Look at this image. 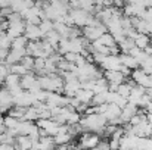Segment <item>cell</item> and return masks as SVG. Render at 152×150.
<instances>
[{
  "label": "cell",
  "mask_w": 152,
  "mask_h": 150,
  "mask_svg": "<svg viewBox=\"0 0 152 150\" xmlns=\"http://www.w3.org/2000/svg\"><path fill=\"white\" fill-rule=\"evenodd\" d=\"M80 124L84 128V131H92V133L102 134L103 130H105V125L108 124V119L103 113L95 112V113H87L84 118L81 116Z\"/></svg>",
  "instance_id": "cell-1"
},
{
  "label": "cell",
  "mask_w": 152,
  "mask_h": 150,
  "mask_svg": "<svg viewBox=\"0 0 152 150\" xmlns=\"http://www.w3.org/2000/svg\"><path fill=\"white\" fill-rule=\"evenodd\" d=\"M80 143L77 144L78 149H96V146L101 141V134L92 133V131H84L80 134Z\"/></svg>",
  "instance_id": "cell-2"
},
{
  "label": "cell",
  "mask_w": 152,
  "mask_h": 150,
  "mask_svg": "<svg viewBox=\"0 0 152 150\" xmlns=\"http://www.w3.org/2000/svg\"><path fill=\"white\" fill-rule=\"evenodd\" d=\"M106 31H108L106 24L101 22L99 25H86V27L83 28V36H84L89 41H95V40H98V38L101 37L103 33H106Z\"/></svg>",
  "instance_id": "cell-3"
},
{
  "label": "cell",
  "mask_w": 152,
  "mask_h": 150,
  "mask_svg": "<svg viewBox=\"0 0 152 150\" xmlns=\"http://www.w3.org/2000/svg\"><path fill=\"white\" fill-rule=\"evenodd\" d=\"M68 13L72 16L74 24H75L77 27L84 28V27L87 25V19H89L90 12H87V10H84V9H81V7H71Z\"/></svg>",
  "instance_id": "cell-4"
},
{
  "label": "cell",
  "mask_w": 152,
  "mask_h": 150,
  "mask_svg": "<svg viewBox=\"0 0 152 150\" xmlns=\"http://www.w3.org/2000/svg\"><path fill=\"white\" fill-rule=\"evenodd\" d=\"M102 69H115V71H120L121 69V66H123V63H121V57H120V54H106L105 56V59H103V62H102L101 65Z\"/></svg>",
  "instance_id": "cell-5"
},
{
  "label": "cell",
  "mask_w": 152,
  "mask_h": 150,
  "mask_svg": "<svg viewBox=\"0 0 152 150\" xmlns=\"http://www.w3.org/2000/svg\"><path fill=\"white\" fill-rule=\"evenodd\" d=\"M25 27H27V22L22 19V21H18V22H9V28H7V36L13 40L15 37L18 36H24L25 33Z\"/></svg>",
  "instance_id": "cell-6"
},
{
  "label": "cell",
  "mask_w": 152,
  "mask_h": 150,
  "mask_svg": "<svg viewBox=\"0 0 152 150\" xmlns=\"http://www.w3.org/2000/svg\"><path fill=\"white\" fill-rule=\"evenodd\" d=\"M24 36H25L30 41H37V40L45 38V34L42 33L40 27H39V25H34V24H27Z\"/></svg>",
  "instance_id": "cell-7"
},
{
  "label": "cell",
  "mask_w": 152,
  "mask_h": 150,
  "mask_svg": "<svg viewBox=\"0 0 152 150\" xmlns=\"http://www.w3.org/2000/svg\"><path fill=\"white\" fill-rule=\"evenodd\" d=\"M130 77L133 78V81H134L136 84H140V86H143V87H146V88L149 87V74H146L140 66L136 68V69H133Z\"/></svg>",
  "instance_id": "cell-8"
},
{
  "label": "cell",
  "mask_w": 152,
  "mask_h": 150,
  "mask_svg": "<svg viewBox=\"0 0 152 150\" xmlns=\"http://www.w3.org/2000/svg\"><path fill=\"white\" fill-rule=\"evenodd\" d=\"M28 54L27 53V47H22V49H10L7 56H6V63L9 65H13V63H18L22 60V57Z\"/></svg>",
  "instance_id": "cell-9"
},
{
  "label": "cell",
  "mask_w": 152,
  "mask_h": 150,
  "mask_svg": "<svg viewBox=\"0 0 152 150\" xmlns=\"http://www.w3.org/2000/svg\"><path fill=\"white\" fill-rule=\"evenodd\" d=\"M80 88H81V81L77 78V80L65 81L62 93H64L65 96H68V97H74V96H75V93H77Z\"/></svg>",
  "instance_id": "cell-10"
},
{
  "label": "cell",
  "mask_w": 152,
  "mask_h": 150,
  "mask_svg": "<svg viewBox=\"0 0 152 150\" xmlns=\"http://www.w3.org/2000/svg\"><path fill=\"white\" fill-rule=\"evenodd\" d=\"M137 110H139V107H137L136 104H133V103H130V101H129V103L123 107L121 115H120V118H121V121H123V125H124V124H127V122H130L132 116H133L134 113H137Z\"/></svg>",
  "instance_id": "cell-11"
},
{
  "label": "cell",
  "mask_w": 152,
  "mask_h": 150,
  "mask_svg": "<svg viewBox=\"0 0 152 150\" xmlns=\"http://www.w3.org/2000/svg\"><path fill=\"white\" fill-rule=\"evenodd\" d=\"M133 131H134V134L139 136V137H151L152 124H149L148 119H146V121H143V122H140V124H137V125H133Z\"/></svg>",
  "instance_id": "cell-12"
},
{
  "label": "cell",
  "mask_w": 152,
  "mask_h": 150,
  "mask_svg": "<svg viewBox=\"0 0 152 150\" xmlns=\"http://www.w3.org/2000/svg\"><path fill=\"white\" fill-rule=\"evenodd\" d=\"M103 77L109 81V83H115V84H121L126 81V77L121 71H115V69H106L103 72Z\"/></svg>",
  "instance_id": "cell-13"
},
{
  "label": "cell",
  "mask_w": 152,
  "mask_h": 150,
  "mask_svg": "<svg viewBox=\"0 0 152 150\" xmlns=\"http://www.w3.org/2000/svg\"><path fill=\"white\" fill-rule=\"evenodd\" d=\"M121 110H123V107H120L117 103H108V107H106V110H105L103 115L106 116V119H108V122H109V121L118 118V116L121 115Z\"/></svg>",
  "instance_id": "cell-14"
},
{
  "label": "cell",
  "mask_w": 152,
  "mask_h": 150,
  "mask_svg": "<svg viewBox=\"0 0 152 150\" xmlns=\"http://www.w3.org/2000/svg\"><path fill=\"white\" fill-rule=\"evenodd\" d=\"M15 147L18 149H31L33 147V138L30 136H16L15 137Z\"/></svg>",
  "instance_id": "cell-15"
},
{
  "label": "cell",
  "mask_w": 152,
  "mask_h": 150,
  "mask_svg": "<svg viewBox=\"0 0 152 150\" xmlns=\"http://www.w3.org/2000/svg\"><path fill=\"white\" fill-rule=\"evenodd\" d=\"M93 96H95V91L93 90H89V88H80L77 93H75V97L80 100L81 103H92V100H93Z\"/></svg>",
  "instance_id": "cell-16"
},
{
  "label": "cell",
  "mask_w": 152,
  "mask_h": 150,
  "mask_svg": "<svg viewBox=\"0 0 152 150\" xmlns=\"http://www.w3.org/2000/svg\"><path fill=\"white\" fill-rule=\"evenodd\" d=\"M120 57H121V63L126 65V66H129L130 69H136V68L140 66V63L137 62V59L134 56L129 54V53H120Z\"/></svg>",
  "instance_id": "cell-17"
},
{
  "label": "cell",
  "mask_w": 152,
  "mask_h": 150,
  "mask_svg": "<svg viewBox=\"0 0 152 150\" xmlns=\"http://www.w3.org/2000/svg\"><path fill=\"white\" fill-rule=\"evenodd\" d=\"M134 44L140 49H145L146 46L151 44V37L149 34H145V33H139V36L134 38Z\"/></svg>",
  "instance_id": "cell-18"
},
{
  "label": "cell",
  "mask_w": 152,
  "mask_h": 150,
  "mask_svg": "<svg viewBox=\"0 0 152 150\" xmlns=\"http://www.w3.org/2000/svg\"><path fill=\"white\" fill-rule=\"evenodd\" d=\"M49 43H50L52 46L56 49V51H58V46H59V41H61V38H62V36L56 31V30H52L50 33H48L46 34V37H45Z\"/></svg>",
  "instance_id": "cell-19"
},
{
  "label": "cell",
  "mask_w": 152,
  "mask_h": 150,
  "mask_svg": "<svg viewBox=\"0 0 152 150\" xmlns=\"http://www.w3.org/2000/svg\"><path fill=\"white\" fill-rule=\"evenodd\" d=\"M53 140L56 143V147L61 146V144H65V143H71L72 141V136L69 133H61V134H56L53 136Z\"/></svg>",
  "instance_id": "cell-20"
},
{
  "label": "cell",
  "mask_w": 152,
  "mask_h": 150,
  "mask_svg": "<svg viewBox=\"0 0 152 150\" xmlns=\"http://www.w3.org/2000/svg\"><path fill=\"white\" fill-rule=\"evenodd\" d=\"M118 46H120L121 53H129V51L133 49L136 44H134V40H133V38H130V37H126L124 40H121V41L118 43Z\"/></svg>",
  "instance_id": "cell-21"
},
{
  "label": "cell",
  "mask_w": 152,
  "mask_h": 150,
  "mask_svg": "<svg viewBox=\"0 0 152 150\" xmlns=\"http://www.w3.org/2000/svg\"><path fill=\"white\" fill-rule=\"evenodd\" d=\"M21 83V77L18 75V74H13V72H9L7 75H6V78H4V87L6 88H9V87H12V86H16V84H19Z\"/></svg>",
  "instance_id": "cell-22"
},
{
  "label": "cell",
  "mask_w": 152,
  "mask_h": 150,
  "mask_svg": "<svg viewBox=\"0 0 152 150\" xmlns=\"http://www.w3.org/2000/svg\"><path fill=\"white\" fill-rule=\"evenodd\" d=\"M28 41H30V40H28L25 36H18V37H15V38L12 40L10 49H22V47H27Z\"/></svg>",
  "instance_id": "cell-23"
},
{
  "label": "cell",
  "mask_w": 152,
  "mask_h": 150,
  "mask_svg": "<svg viewBox=\"0 0 152 150\" xmlns=\"http://www.w3.org/2000/svg\"><path fill=\"white\" fill-rule=\"evenodd\" d=\"M24 119H28V121H34V122H36V121L39 119V109H37L34 104L28 106V107H27V110H25Z\"/></svg>",
  "instance_id": "cell-24"
},
{
  "label": "cell",
  "mask_w": 152,
  "mask_h": 150,
  "mask_svg": "<svg viewBox=\"0 0 152 150\" xmlns=\"http://www.w3.org/2000/svg\"><path fill=\"white\" fill-rule=\"evenodd\" d=\"M99 41H101L102 44H105V46H108V47H112V46H115L117 44V41H115V38H114V36L109 33V31H106V33H103L101 37L98 38Z\"/></svg>",
  "instance_id": "cell-25"
},
{
  "label": "cell",
  "mask_w": 152,
  "mask_h": 150,
  "mask_svg": "<svg viewBox=\"0 0 152 150\" xmlns=\"http://www.w3.org/2000/svg\"><path fill=\"white\" fill-rule=\"evenodd\" d=\"M136 149H151L152 150V137H137Z\"/></svg>",
  "instance_id": "cell-26"
},
{
  "label": "cell",
  "mask_w": 152,
  "mask_h": 150,
  "mask_svg": "<svg viewBox=\"0 0 152 150\" xmlns=\"http://www.w3.org/2000/svg\"><path fill=\"white\" fill-rule=\"evenodd\" d=\"M10 72H13V74H18L19 77H22V75H25L27 72H30V69H28L27 66H24V63L18 62V63H13V65H10Z\"/></svg>",
  "instance_id": "cell-27"
},
{
  "label": "cell",
  "mask_w": 152,
  "mask_h": 150,
  "mask_svg": "<svg viewBox=\"0 0 152 150\" xmlns=\"http://www.w3.org/2000/svg\"><path fill=\"white\" fill-rule=\"evenodd\" d=\"M132 88H133V86L130 84V83H127V81H124V83H121L120 86H118V94H121V96H124V97H129L130 96V93H132Z\"/></svg>",
  "instance_id": "cell-28"
},
{
  "label": "cell",
  "mask_w": 152,
  "mask_h": 150,
  "mask_svg": "<svg viewBox=\"0 0 152 150\" xmlns=\"http://www.w3.org/2000/svg\"><path fill=\"white\" fill-rule=\"evenodd\" d=\"M53 24H55V21H52V19H42V22L39 24L42 33L45 34V37H46L48 33H50L52 30H53Z\"/></svg>",
  "instance_id": "cell-29"
},
{
  "label": "cell",
  "mask_w": 152,
  "mask_h": 150,
  "mask_svg": "<svg viewBox=\"0 0 152 150\" xmlns=\"http://www.w3.org/2000/svg\"><path fill=\"white\" fill-rule=\"evenodd\" d=\"M12 46V38L7 36L6 31H0V47L1 49H10Z\"/></svg>",
  "instance_id": "cell-30"
},
{
  "label": "cell",
  "mask_w": 152,
  "mask_h": 150,
  "mask_svg": "<svg viewBox=\"0 0 152 150\" xmlns=\"http://www.w3.org/2000/svg\"><path fill=\"white\" fill-rule=\"evenodd\" d=\"M58 51L61 54H65L66 51H69V38H66V37H62L61 38L59 46H58Z\"/></svg>",
  "instance_id": "cell-31"
},
{
  "label": "cell",
  "mask_w": 152,
  "mask_h": 150,
  "mask_svg": "<svg viewBox=\"0 0 152 150\" xmlns=\"http://www.w3.org/2000/svg\"><path fill=\"white\" fill-rule=\"evenodd\" d=\"M21 63H24V66H27L30 71H34V56L31 54H25L21 60Z\"/></svg>",
  "instance_id": "cell-32"
},
{
  "label": "cell",
  "mask_w": 152,
  "mask_h": 150,
  "mask_svg": "<svg viewBox=\"0 0 152 150\" xmlns=\"http://www.w3.org/2000/svg\"><path fill=\"white\" fill-rule=\"evenodd\" d=\"M18 122H19V119H16L15 116H10V115H6V116H4V125H6L7 130L15 128V127L18 125Z\"/></svg>",
  "instance_id": "cell-33"
},
{
  "label": "cell",
  "mask_w": 152,
  "mask_h": 150,
  "mask_svg": "<svg viewBox=\"0 0 152 150\" xmlns=\"http://www.w3.org/2000/svg\"><path fill=\"white\" fill-rule=\"evenodd\" d=\"M140 68H142L146 74H149V75H151L152 74V56H148V57L140 63Z\"/></svg>",
  "instance_id": "cell-34"
},
{
  "label": "cell",
  "mask_w": 152,
  "mask_h": 150,
  "mask_svg": "<svg viewBox=\"0 0 152 150\" xmlns=\"http://www.w3.org/2000/svg\"><path fill=\"white\" fill-rule=\"evenodd\" d=\"M149 101H151V97H149V94L148 93H145L140 99H139V103H137V106L140 107V109H146V106L149 104Z\"/></svg>",
  "instance_id": "cell-35"
},
{
  "label": "cell",
  "mask_w": 152,
  "mask_h": 150,
  "mask_svg": "<svg viewBox=\"0 0 152 150\" xmlns=\"http://www.w3.org/2000/svg\"><path fill=\"white\" fill-rule=\"evenodd\" d=\"M64 56V59H66L68 62H77V59H78V56H80V53H75V51H66L65 54H62Z\"/></svg>",
  "instance_id": "cell-36"
},
{
  "label": "cell",
  "mask_w": 152,
  "mask_h": 150,
  "mask_svg": "<svg viewBox=\"0 0 152 150\" xmlns=\"http://www.w3.org/2000/svg\"><path fill=\"white\" fill-rule=\"evenodd\" d=\"M96 149L101 150V149H111L109 147V140H103V138H101V141H99V144L96 146Z\"/></svg>",
  "instance_id": "cell-37"
},
{
  "label": "cell",
  "mask_w": 152,
  "mask_h": 150,
  "mask_svg": "<svg viewBox=\"0 0 152 150\" xmlns=\"http://www.w3.org/2000/svg\"><path fill=\"white\" fill-rule=\"evenodd\" d=\"M120 71H121V72H123V74H124V77H126V78H127V77H130V75H132V71H133V69H130V68H129V66H126V65H123V66H121V69H120Z\"/></svg>",
  "instance_id": "cell-38"
},
{
  "label": "cell",
  "mask_w": 152,
  "mask_h": 150,
  "mask_svg": "<svg viewBox=\"0 0 152 150\" xmlns=\"http://www.w3.org/2000/svg\"><path fill=\"white\" fill-rule=\"evenodd\" d=\"M109 147H111V149H120V140L111 138V140H109Z\"/></svg>",
  "instance_id": "cell-39"
},
{
  "label": "cell",
  "mask_w": 152,
  "mask_h": 150,
  "mask_svg": "<svg viewBox=\"0 0 152 150\" xmlns=\"http://www.w3.org/2000/svg\"><path fill=\"white\" fill-rule=\"evenodd\" d=\"M9 50L10 49H1V47H0V62H1V60H6V56H7Z\"/></svg>",
  "instance_id": "cell-40"
},
{
  "label": "cell",
  "mask_w": 152,
  "mask_h": 150,
  "mask_svg": "<svg viewBox=\"0 0 152 150\" xmlns=\"http://www.w3.org/2000/svg\"><path fill=\"white\" fill-rule=\"evenodd\" d=\"M145 110H146V113H152V100L149 101V104L146 106V109H145Z\"/></svg>",
  "instance_id": "cell-41"
},
{
  "label": "cell",
  "mask_w": 152,
  "mask_h": 150,
  "mask_svg": "<svg viewBox=\"0 0 152 150\" xmlns=\"http://www.w3.org/2000/svg\"><path fill=\"white\" fill-rule=\"evenodd\" d=\"M146 119L149 124H152V113H146Z\"/></svg>",
  "instance_id": "cell-42"
},
{
  "label": "cell",
  "mask_w": 152,
  "mask_h": 150,
  "mask_svg": "<svg viewBox=\"0 0 152 150\" xmlns=\"http://www.w3.org/2000/svg\"><path fill=\"white\" fill-rule=\"evenodd\" d=\"M129 3H140L142 4V0H129Z\"/></svg>",
  "instance_id": "cell-43"
},
{
  "label": "cell",
  "mask_w": 152,
  "mask_h": 150,
  "mask_svg": "<svg viewBox=\"0 0 152 150\" xmlns=\"http://www.w3.org/2000/svg\"><path fill=\"white\" fill-rule=\"evenodd\" d=\"M93 1H95V4H102L103 0H93ZM102 6H103V4H102Z\"/></svg>",
  "instance_id": "cell-44"
},
{
  "label": "cell",
  "mask_w": 152,
  "mask_h": 150,
  "mask_svg": "<svg viewBox=\"0 0 152 150\" xmlns=\"http://www.w3.org/2000/svg\"><path fill=\"white\" fill-rule=\"evenodd\" d=\"M0 15H1V7H0Z\"/></svg>",
  "instance_id": "cell-45"
},
{
  "label": "cell",
  "mask_w": 152,
  "mask_h": 150,
  "mask_svg": "<svg viewBox=\"0 0 152 150\" xmlns=\"http://www.w3.org/2000/svg\"><path fill=\"white\" fill-rule=\"evenodd\" d=\"M151 44H152V36H151Z\"/></svg>",
  "instance_id": "cell-46"
},
{
  "label": "cell",
  "mask_w": 152,
  "mask_h": 150,
  "mask_svg": "<svg viewBox=\"0 0 152 150\" xmlns=\"http://www.w3.org/2000/svg\"><path fill=\"white\" fill-rule=\"evenodd\" d=\"M151 137H152V134H151Z\"/></svg>",
  "instance_id": "cell-47"
}]
</instances>
